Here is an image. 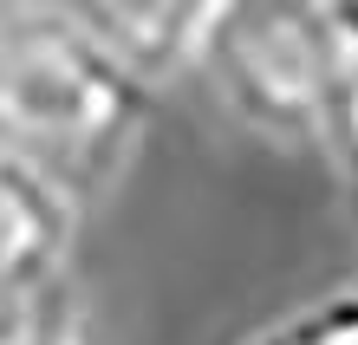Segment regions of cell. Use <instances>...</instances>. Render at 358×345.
I'll use <instances>...</instances> for the list:
<instances>
[{
	"label": "cell",
	"instance_id": "obj_6",
	"mask_svg": "<svg viewBox=\"0 0 358 345\" xmlns=\"http://www.w3.org/2000/svg\"><path fill=\"white\" fill-rule=\"evenodd\" d=\"M320 150L332 157L345 196L358 209V46H345V59H339V78H332V98H326V124H320Z\"/></svg>",
	"mask_w": 358,
	"mask_h": 345
},
{
	"label": "cell",
	"instance_id": "obj_7",
	"mask_svg": "<svg viewBox=\"0 0 358 345\" xmlns=\"http://www.w3.org/2000/svg\"><path fill=\"white\" fill-rule=\"evenodd\" d=\"M46 307H52V300H33V307L0 313V345H78L72 326H59Z\"/></svg>",
	"mask_w": 358,
	"mask_h": 345
},
{
	"label": "cell",
	"instance_id": "obj_2",
	"mask_svg": "<svg viewBox=\"0 0 358 345\" xmlns=\"http://www.w3.org/2000/svg\"><path fill=\"white\" fill-rule=\"evenodd\" d=\"M345 39L313 0H228L202 66L267 143H320Z\"/></svg>",
	"mask_w": 358,
	"mask_h": 345
},
{
	"label": "cell",
	"instance_id": "obj_8",
	"mask_svg": "<svg viewBox=\"0 0 358 345\" xmlns=\"http://www.w3.org/2000/svg\"><path fill=\"white\" fill-rule=\"evenodd\" d=\"M313 7H320L332 27H339V39H345V46H358V0H313Z\"/></svg>",
	"mask_w": 358,
	"mask_h": 345
},
{
	"label": "cell",
	"instance_id": "obj_3",
	"mask_svg": "<svg viewBox=\"0 0 358 345\" xmlns=\"http://www.w3.org/2000/svg\"><path fill=\"white\" fill-rule=\"evenodd\" d=\"M72 222H78V202L66 189L0 150V313L59 293Z\"/></svg>",
	"mask_w": 358,
	"mask_h": 345
},
{
	"label": "cell",
	"instance_id": "obj_4",
	"mask_svg": "<svg viewBox=\"0 0 358 345\" xmlns=\"http://www.w3.org/2000/svg\"><path fill=\"white\" fill-rule=\"evenodd\" d=\"M52 7H66L92 39H104L131 72L157 85L202 66L228 0H52Z\"/></svg>",
	"mask_w": 358,
	"mask_h": 345
},
{
	"label": "cell",
	"instance_id": "obj_1",
	"mask_svg": "<svg viewBox=\"0 0 358 345\" xmlns=\"http://www.w3.org/2000/svg\"><path fill=\"white\" fill-rule=\"evenodd\" d=\"M150 124V78L52 0H0V150L72 202L124 176Z\"/></svg>",
	"mask_w": 358,
	"mask_h": 345
},
{
	"label": "cell",
	"instance_id": "obj_5",
	"mask_svg": "<svg viewBox=\"0 0 358 345\" xmlns=\"http://www.w3.org/2000/svg\"><path fill=\"white\" fill-rule=\"evenodd\" d=\"M248 345H358V287L320 293V300H306V307L280 313Z\"/></svg>",
	"mask_w": 358,
	"mask_h": 345
}]
</instances>
